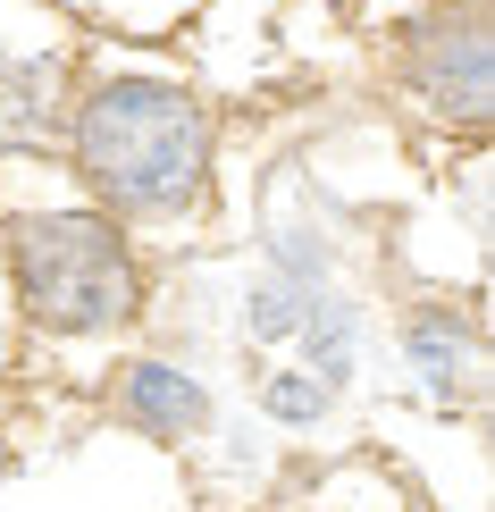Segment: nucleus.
Here are the masks:
<instances>
[{
    "mask_svg": "<svg viewBox=\"0 0 495 512\" xmlns=\"http://www.w3.org/2000/svg\"><path fill=\"white\" fill-rule=\"evenodd\" d=\"M68 160L84 177L93 210L110 219H185L210 194V160H219V118L210 101L177 76L152 68H110L68 93Z\"/></svg>",
    "mask_w": 495,
    "mask_h": 512,
    "instance_id": "obj_1",
    "label": "nucleus"
},
{
    "mask_svg": "<svg viewBox=\"0 0 495 512\" xmlns=\"http://www.w3.org/2000/svg\"><path fill=\"white\" fill-rule=\"evenodd\" d=\"M9 294L26 328L93 345L143 319V261L110 210H26L9 227Z\"/></svg>",
    "mask_w": 495,
    "mask_h": 512,
    "instance_id": "obj_2",
    "label": "nucleus"
},
{
    "mask_svg": "<svg viewBox=\"0 0 495 512\" xmlns=\"http://www.w3.org/2000/svg\"><path fill=\"white\" fill-rule=\"evenodd\" d=\"M395 76H403V93H412L420 118L454 126V135H479L487 101H495V26H487V9L479 0H437L428 17H412Z\"/></svg>",
    "mask_w": 495,
    "mask_h": 512,
    "instance_id": "obj_3",
    "label": "nucleus"
},
{
    "mask_svg": "<svg viewBox=\"0 0 495 512\" xmlns=\"http://www.w3.org/2000/svg\"><path fill=\"white\" fill-rule=\"evenodd\" d=\"M101 403H110V420L126 437L168 445V454H185V445H202L219 429V403H210L202 370H185L168 353H126L110 370V387H101Z\"/></svg>",
    "mask_w": 495,
    "mask_h": 512,
    "instance_id": "obj_4",
    "label": "nucleus"
},
{
    "mask_svg": "<svg viewBox=\"0 0 495 512\" xmlns=\"http://www.w3.org/2000/svg\"><path fill=\"white\" fill-rule=\"evenodd\" d=\"M403 361H412L420 395L437 403L445 420L479 403L487 345H479V319H470V311H454V303H412V311H403Z\"/></svg>",
    "mask_w": 495,
    "mask_h": 512,
    "instance_id": "obj_5",
    "label": "nucleus"
},
{
    "mask_svg": "<svg viewBox=\"0 0 495 512\" xmlns=\"http://www.w3.org/2000/svg\"><path fill=\"white\" fill-rule=\"evenodd\" d=\"M68 126V59L59 51H9L0 59V160L51 152Z\"/></svg>",
    "mask_w": 495,
    "mask_h": 512,
    "instance_id": "obj_6",
    "label": "nucleus"
},
{
    "mask_svg": "<svg viewBox=\"0 0 495 512\" xmlns=\"http://www.w3.org/2000/svg\"><path fill=\"white\" fill-rule=\"evenodd\" d=\"M336 387H319L311 370H294V361H277V370H261L252 378V412L269 420V429H286V437H319L336 420Z\"/></svg>",
    "mask_w": 495,
    "mask_h": 512,
    "instance_id": "obj_7",
    "label": "nucleus"
},
{
    "mask_svg": "<svg viewBox=\"0 0 495 512\" xmlns=\"http://www.w3.org/2000/svg\"><path fill=\"white\" fill-rule=\"evenodd\" d=\"M168 512H202V504H193V496H185V504H168Z\"/></svg>",
    "mask_w": 495,
    "mask_h": 512,
    "instance_id": "obj_8",
    "label": "nucleus"
},
{
    "mask_svg": "<svg viewBox=\"0 0 495 512\" xmlns=\"http://www.w3.org/2000/svg\"><path fill=\"white\" fill-rule=\"evenodd\" d=\"M0 462H9V429H0Z\"/></svg>",
    "mask_w": 495,
    "mask_h": 512,
    "instance_id": "obj_9",
    "label": "nucleus"
}]
</instances>
